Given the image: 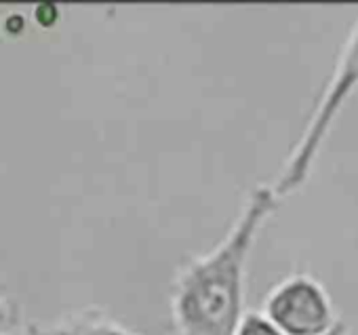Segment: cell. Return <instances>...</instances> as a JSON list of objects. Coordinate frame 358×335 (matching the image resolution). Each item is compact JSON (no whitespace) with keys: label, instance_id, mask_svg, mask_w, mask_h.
Masks as SVG:
<instances>
[{"label":"cell","instance_id":"1","mask_svg":"<svg viewBox=\"0 0 358 335\" xmlns=\"http://www.w3.org/2000/svg\"><path fill=\"white\" fill-rule=\"evenodd\" d=\"M280 199L272 186L249 192L226 236L207 253L179 268L171 287V316L177 335H234L243 318L245 274L262 226Z\"/></svg>","mask_w":358,"mask_h":335},{"label":"cell","instance_id":"2","mask_svg":"<svg viewBox=\"0 0 358 335\" xmlns=\"http://www.w3.org/2000/svg\"><path fill=\"white\" fill-rule=\"evenodd\" d=\"M356 89H358V22L350 30V36L341 49L335 70H333L314 112L310 114V120H308L299 141L293 145L289 158L282 164V171L278 173L276 182L272 184V190L280 201L303 188L335 118L339 116L343 104L350 99V95Z\"/></svg>","mask_w":358,"mask_h":335},{"label":"cell","instance_id":"3","mask_svg":"<svg viewBox=\"0 0 358 335\" xmlns=\"http://www.w3.org/2000/svg\"><path fill=\"white\" fill-rule=\"evenodd\" d=\"M266 318L282 335H324L335 325L324 289L303 274L274 287L266 299Z\"/></svg>","mask_w":358,"mask_h":335},{"label":"cell","instance_id":"4","mask_svg":"<svg viewBox=\"0 0 358 335\" xmlns=\"http://www.w3.org/2000/svg\"><path fill=\"white\" fill-rule=\"evenodd\" d=\"M30 335H139L99 308L70 312L53 322H30Z\"/></svg>","mask_w":358,"mask_h":335},{"label":"cell","instance_id":"5","mask_svg":"<svg viewBox=\"0 0 358 335\" xmlns=\"http://www.w3.org/2000/svg\"><path fill=\"white\" fill-rule=\"evenodd\" d=\"M0 335H30L22 304L5 285H0Z\"/></svg>","mask_w":358,"mask_h":335},{"label":"cell","instance_id":"6","mask_svg":"<svg viewBox=\"0 0 358 335\" xmlns=\"http://www.w3.org/2000/svg\"><path fill=\"white\" fill-rule=\"evenodd\" d=\"M234 335H282V333L264 314L249 312V314H243Z\"/></svg>","mask_w":358,"mask_h":335},{"label":"cell","instance_id":"7","mask_svg":"<svg viewBox=\"0 0 358 335\" xmlns=\"http://www.w3.org/2000/svg\"><path fill=\"white\" fill-rule=\"evenodd\" d=\"M345 331H348V329H345V325H343V322H335V325H333L324 335H345Z\"/></svg>","mask_w":358,"mask_h":335}]
</instances>
